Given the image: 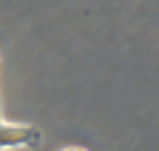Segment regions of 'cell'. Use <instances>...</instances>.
Masks as SVG:
<instances>
[{
	"label": "cell",
	"instance_id": "7a4b0ae2",
	"mask_svg": "<svg viewBox=\"0 0 159 151\" xmlns=\"http://www.w3.org/2000/svg\"><path fill=\"white\" fill-rule=\"evenodd\" d=\"M60 151H91V148H85V145H66V148H60Z\"/></svg>",
	"mask_w": 159,
	"mask_h": 151
},
{
	"label": "cell",
	"instance_id": "6da1fadb",
	"mask_svg": "<svg viewBox=\"0 0 159 151\" xmlns=\"http://www.w3.org/2000/svg\"><path fill=\"white\" fill-rule=\"evenodd\" d=\"M43 143L40 128L26 123H6L0 117V151H17V148H37Z\"/></svg>",
	"mask_w": 159,
	"mask_h": 151
},
{
	"label": "cell",
	"instance_id": "3957f363",
	"mask_svg": "<svg viewBox=\"0 0 159 151\" xmlns=\"http://www.w3.org/2000/svg\"><path fill=\"white\" fill-rule=\"evenodd\" d=\"M0 117H3V106H0Z\"/></svg>",
	"mask_w": 159,
	"mask_h": 151
}]
</instances>
